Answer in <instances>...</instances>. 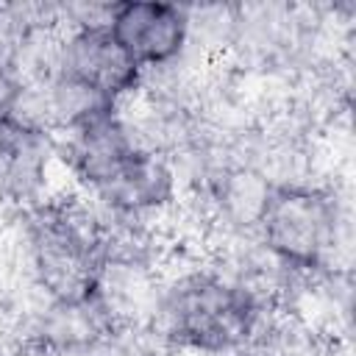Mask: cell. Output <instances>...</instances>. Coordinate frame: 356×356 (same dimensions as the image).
I'll return each mask as SVG.
<instances>
[{
  "label": "cell",
  "instance_id": "5b68a950",
  "mask_svg": "<svg viewBox=\"0 0 356 356\" xmlns=\"http://www.w3.org/2000/svg\"><path fill=\"white\" fill-rule=\"evenodd\" d=\"M56 139L64 186L86 197L100 195L134 159V153L145 147L125 108L106 111L83 125L56 134Z\"/></svg>",
  "mask_w": 356,
  "mask_h": 356
},
{
  "label": "cell",
  "instance_id": "52a82bcc",
  "mask_svg": "<svg viewBox=\"0 0 356 356\" xmlns=\"http://www.w3.org/2000/svg\"><path fill=\"white\" fill-rule=\"evenodd\" d=\"M106 28L120 42V47L145 70V75L178 67L192 56L186 6L178 3H108Z\"/></svg>",
  "mask_w": 356,
  "mask_h": 356
},
{
  "label": "cell",
  "instance_id": "277c9868",
  "mask_svg": "<svg viewBox=\"0 0 356 356\" xmlns=\"http://www.w3.org/2000/svg\"><path fill=\"white\" fill-rule=\"evenodd\" d=\"M50 70L83 83L114 106H131L145 86V70L120 47L106 22L58 28Z\"/></svg>",
  "mask_w": 356,
  "mask_h": 356
},
{
  "label": "cell",
  "instance_id": "6da1fadb",
  "mask_svg": "<svg viewBox=\"0 0 356 356\" xmlns=\"http://www.w3.org/2000/svg\"><path fill=\"white\" fill-rule=\"evenodd\" d=\"M275 314L206 253L178 245L175 259L170 245L147 331L170 356H231L253 345Z\"/></svg>",
  "mask_w": 356,
  "mask_h": 356
},
{
  "label": "cell",
  "instance_id": "7a4b0ae2",
  "mask_svg": "<svg viewBox=\"0 0 356 356\" xmlns=\"http://www.w3.org/2000/svg\"><path fill=\"white\" fill-rule=\"evenodd\" d=\"M253 236L298 275L350 267V195L325 178L273 186Z\"/></svg>",
  "mask_w": 356,
  "mask_h": 356
},
{
  "label": "cell",
  "instance_id": "8992f818",
  "mask_svg": "<svg viewBox=\"0 0 356 356\" xmlns=\"http://www.w3.org/2000/svg\"><path fill=\"white\" fill-rule=\"evenodd\" d=\"M184 195L186 186L178 172V164L167 153L139 147L134 159L120 170V175L89 200L106 217L156 225L167 231Z\"/></svg>",
  "mask_w": 356,
  "mask_h": 356
},
{
  "label": "cell",
  "instance_id": "3957f363",
  "mask_svg": "<svg viewBox=\"0 0 356 356\" xmlns=\"http://www.w3.org/2000/svg\"><path fill=\"white\" fill-rule=\"evenodd\" d=\"M64 186L58 139L39 120L19 114L0 128V211L6 217L31 211Z\"/></svg>",
  "mask_w": 356,
  "mask_h": 356
}]
</instances>
